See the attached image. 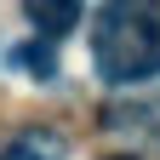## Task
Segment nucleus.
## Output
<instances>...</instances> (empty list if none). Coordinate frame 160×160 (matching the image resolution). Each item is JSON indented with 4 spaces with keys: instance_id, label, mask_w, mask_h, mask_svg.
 Returning a JSON list of instances; mask_svg holds the SVG:
<instances>
[{
    "instance_id": "1",
    "label": "nucleus",
    "mask_w": 160,
    "mask_h": 160,
    "mask_svg": "<svg viewBox=\"0 0 160 160\" xmlns=\"http://www.w3.org/2000/svg\"><path fill=\"white\" fill-rule=\"evenodd\" d=\"M92 63L109 86L160 74V12L154 0H109L92 23Z\"/></svg>"
},
{
    "instance_id": "2",
    "label": "nucleus",
    "mask_w": 160,
    "mask_h": 160,
    "mask_svg": "<svg viewBox=\"0 0 160 160\" xmlns=\"http://www.w3.org/2000/svg\"><path fill=\"white\" fill-rule=\"evenodd\" d=\"M23 12H29L34 34H46V40H63L80 23V0H23Z\"/></svg>"
},
{
    "instance_id": "3",
    "label": "nucleus",
    "mask_w": 160,
    "mask_h": 160,
    "mask_svg": "<svg viewBox=\"0 0 160 160\" xmlns=\"http://www.w3.org/2000/svg\"><path fill=\"white\" fill-rule=\"evenodd\" d=\"M0 160H63V143H57L52 132H23V137L6 143Z\"/></svg>"
},
{
    "instance_id": "4",
    "label": "nucleus",
    "mask_w": 160,
    "mask_h": 160,
    "mask_svg": "<svg viewBox=\"0 0 160 160\" xmlns=\"http://www.w3.org/2000/svg\"><path fill=\"white\" fill-rule=\"evenodd\" d=\"M12 63H17V69H29L34 80H52V74H57V52H52V40L40 34V40H29V46H17V52H12Z\"/></svg>"
},
{
    "instance_id": "5",
    "label": "nucleus",
    "mask_w": 160,
    "mask_h": 160,
    "mask_svg": "<svg viewBox=\"0 0 160 160\" xmlns=\"http://www.w3.org/2000/svg\"><path fill=\"white\" fill-rule=\"evenodd\" d=\"M114 160H132V154H114Z\"/></svg>"
}]
</instances>
